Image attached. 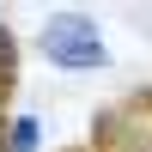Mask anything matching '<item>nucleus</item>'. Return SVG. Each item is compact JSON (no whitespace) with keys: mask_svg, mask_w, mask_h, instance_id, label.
Returning a JSON list of instances; mask_svg holds the SVG:
<instances>
[{"mask_svg":"<svg viewBox=\"0 0 152 152\" xmlns=\"http://www.w3.org/2000/svg\"><path fill=\"white\" fill-rule=\"evenodd\" d=\"M43 55L55 67H104V43H97L91 18H55L43 31Z\"/></svg>","mask_w":152,"mask_h":152,"instance_id":"1","label":"nucleus"},{"mask_svg":"<svg viewBox=\"0 0 152 152\" xmlns=\"http://www.w3.org/2000/svg\"><path fill=\"white\" fill-rule=\"evenodd\" d=\"M31 146H37V122L18 116V128H12V152H31Z\"/></svg>","mask_w":152,"mask_h":152,"instance_id":"2","label":"nucleus"}]
</instances>
